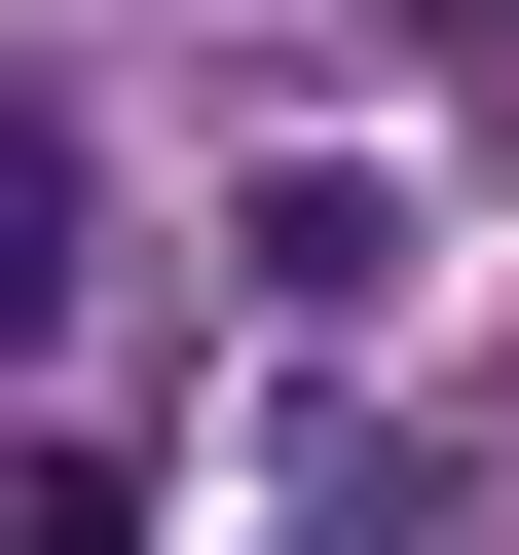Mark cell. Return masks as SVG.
Returning a JSON list of instances; mask_svg holds the SVG:
<instances>
[{
	"label": "cell",
	"instance_id": "1",
	"mask_svg": "<svg viewBox=\"0 0 519 555\" xmlns=\"http://www.w3.org/2000/svg\"><path fill=\"white\" fill-rule=\"evenodd\" d=\"M75 259H112V185H75V112H0V371L75 334Z\"/></svg>",
	"mask_w": 519,
	"mask_h": 555
}]
</instances>
